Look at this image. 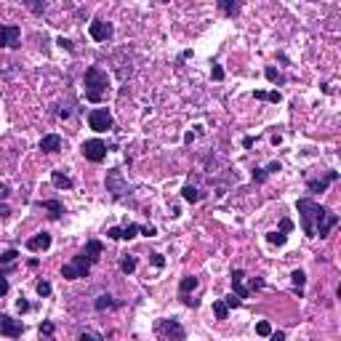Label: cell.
I'll return each mask as SVG.
<instances>
[{"label":"cell","mask_w":341,"mask_h":341,"mask_svg":"<svg viewBox=\"0 0 341 341\" xmlns=\"http://www.w3.org/2000/svg\"><path fill=\"white\" fill-rule=\"evenodd\" d=\"M213 315H216V320H227L229 317V307L224 304V298H216V301H213Z\"/></svg>","instance_id":"24"},{"label":"cell","mask_w":341,"mask_h":341,"mask_svg":"<svg viewBox=\"0 0 341 341\" xmlns=\"http://www.w3.org/2000/svg\"><path fill=\"white\" fill-rule=\"evenodd\" d=\"M296 208H298V216H301L304 235H309V237H328V232L339 224L336 213H331L328 208H322L320 203H315L309 197L296 200Z\"/></svg>","instance_id":"1"},{"label":"cell","mask_w":341,"mask_h":341,"mask_svg":"<svg viewBox=\"0 0 341 341\" xmlns=\"http://www.w3.org/2000/svg\"><path fill=\"white\" fill-rule=\"evenodd\" d=\"M152 264H155V267H163V264H166V259H163L160 253H152Z\"/></svg>","instance_id":"39"},{"label":"cell","mask_w":341,"mask_h":341,"mask_svg":"<svg viewBox=\"0 0 341 341\" xmlns=\"http://www.w3.org/2000/svg\"><path fill=\"white\" fill-rule=\"evenodd\" d=\"M224 304H227V307H229V309H235V307H240V298H237L235 293H229L227 298H224Z\"/></svg>","instance_id":"34"},{"label":"cell","mask_w":341,"mask_h":341,"mask_svg":"<svg viewBox=\"0 0 341 341\" xmlns=\"http://www.w3.org/2000/svg\"><path fill=\"white\" fill-rule=\"evenodd\" d=\"M8 195H11V190H8V187H5V184H0V200H5V197H8Z\"/></svg>","instance_id":"42"},{"label":"cell","mask_w":341,"mask_h":341,"mask_svg":"<svg viewBox=\"0 0 341 341\" xmlns=\"http://www.w3.org/2000/svg\"><path fill=\"white\" fill-rule=\"evenodd\" d=\"M88 125L94 128L96 133H104L115 123H112V115H109L107 109H91V112H88Z\"/></svg>","instance_id":"7"},{"label":"cell","mask_w":341,"mask_h":341,"mask_svg":"<svg viewBox=\"0 0 341 341\" xmlns=\"http://www.w3.org/2000/svg\"><path fill=\"white\" fill-rule=\"evenodd\" d=\"M83 157L85 160H91V163H101L107 157V144L101 142V139H88V142H83Z\"/></svg>","instance_id":"5"},{"label":"cell","mask_w":341,"mask_h":341,"mask_svg":"<svg viewBox=\"0 0 341 341\" xmlns=\"http://www.w3.org/2000/svg\"><path fill=\"white\" fill-rule=\"evenodd\" d=\"M264 75H267V80H269V83H285V77L280 75L275 67H267V70H264Z\"/></svg>","instance_id":"29"},{"label":"cell","mask_w":341,"mask_h":341,"mask_svg":"<svg viewBox=\"0 0 341 341\" xmlns=\"http://www.w3.org/2000/svg\"><path fill=\"white\" fill-rule=\"evenodd\" d=\"M269 341H285V333L283 331H272L269 333Z\"/></svg>","instance_id":"35"},{"label":"cell","mask_w":341,"mask_h":341,"mask_svg":"<svg viewBox=\"0 0 341 341\" xmlns=\"http://www.w3.org/2000/svg\"><path fill=\"white\" fill-rule=\"evenodd\" d=\"M48 248H51V235H48V232H40V235H35V237H29V240H27V251H32V253L48 251Z\"/></svg>","instance_id":"14"},{"label":"cell","mask_w":341,"mask_h":341,"mask_svg":"<svg viewBox=\"0 0 341 341\" xmlns=\"http://www.w3.org/2000/svg\"><path fill=\"white\" fill-rule=\"evenodd\" d=\"M107 190L115 195V200H120L125 192H131V187H128V181L123 179L120 170H109V173H107Z\"/></svg>","instance_id":"9"},{"label":"cell","mask_w":341,"mask_h":341,"mask_svg":"<svg viewBox=\"0 0 341 341\" xmlns=\"http://www.w3.org/2000/svg\"><path fill=\"white\" fill-rule=\"evenodd\" d=\"M139 232H142V227L139 224H128V227H109L107 229V237H112V240H133Z\"/></svg>","instance_id":"12"},{"label":"cell","mask_w":341,"mask_h":341,"mask_svg":"<svg viewBox=\"0 0 341 341\" xmlns=\"http://www.w3.org/2000/svg\"><path fill=\"white\" fill-rule=\"evenodd\" d=\"M256 333H259V336H264V339H269V333H272V325H269L267 320L256 322Z\"/></svg>","instance_id":"30"},{"label":"cell","mask_w":341,"mask_h":341,"mask_svg":"<svg viewBox=\"0 0 341 341\" xmlns=\"http://www.w3.org/2000/svg\"><path fill=\"white\" fill-rule=\"evenodd\" d=\"M38 296H43V298L51 296V283H48V280H40L38 283Z\"/></svg>","instance_id":"32"},{"label":"cell","mask_w":341,"mask_h":341,"mask_svg":"<svg viewBox=\"0 0 341 341\" xmlns=\"http://www.w3.org/2000/svg\"><path fill=\"white\" fill-rule=\"evenodd\" d=\"M155 331L160 333L163 339H168V341H184L187 339V331L181 328L179 320H157Z\"/></svg>","instance_id":"4"},{"label":"cell","mask_w":341,"mask_h":341,"mask_svg":"<svg viewBox=\"0 0 341 341\" xmlns=\"http://www.w3.org/2000/svg\"><path fill=\"white\" fill-rule=\"evenodd\" d=\"M29 8L35 11V14H43V8H46V5H38V3H29Z\"/></svg>","instance_id":"44"},{"label":"cell","mask_w":341,"mask_h":341,"mask_svg":"<svg viewBox=\"0 0 341 341\" xmlns=\"http://www.w3.org/2000/svg\"><path fill=\"white\" fill-rule=\"evenodd\" d=\"M336 179H339V170H331V173H328L325 179H320V181H317V179H309L307 187H309V192H325L328 184H333Z\"/></svg>","instance_id":"15"},{"label":"cell","mask_w":341,"mask_h":341,"mask_svg":"<svg viewBox=\"0 0 341 341\" xmlns=\"http://www.w3.org/2000/svg\"><path fill=\"white\" fill-rule=\"evenodd\" d=\"M291 229H293V221H291V219H283V221H280V229L267 232V243H269V245H285Z\"/></svg>","instance_id":"11"},{"label":"cell","mask_w":341,"mask_h":341,"mask_svg":"<svg viewBox=\"0 0 341 341\" xmlns=\"http://www.w3.org/2000/svg\"><path fill=\"white\" fill-rule=\"evenodd\" d=\"M16 309H19V312H29V301L19 298V301H16Z\"/></svg>","instance_id":"36"},{"label":"cell","mask_w":341,"mask_h":341,"mask_svg":"<svg viewBox=\"0 0 341 341\" xmlns=\"http://www.w3.org/2000/svg\"><path fill=\"white\" fill-rule=\"evenodd\" d=\"M38 336H40V341H56V339H53V322L51 320H43L40 322Z\"/></svg>","instance_id":"22"},{"label":"cell","mask_w":341,"mask_h":341,"mask_svg":"<svg viewBox=\"0 0 341 341\" xmlns=\"http://www.w3.org/2000/svg\"><path fill=\"white\" fill-rule=\"evenodd\" d=\"M115 307V301H112V296H99L96 298V309H99V312H104V309H112Z\"/></svg>","instance_id":"28"},{"label":"cell","mask_w":341,"mask_h":341,"mask_svg":"<svg viewBox=\"0 0 341 341\" xmlns=\"http://www.w3.org/2000/svg\"><path fill=\"white\" fill-rule=\"evenodd\" d=\"M91 259L85 253H77L75 259L70 261V264H64L62 267V277L64 280H80V277H88L91 275Z\"/></svg>","instance_id":"3"},{"label":"cell","mask_w":341,"mask_h":341,"mask_svg":"<svg viewBox=\"0 0 341 341\" xmlns=\"http://www.w3.org/2000/svg\"><path fill=\"white\" fill-rule=\"evenodd\" d=\"M219 5H221V11H224V14H229V16H235L237 11H240V5H237V3H227V0H221Z\"/></svg>","instance_id":"31"},{"label":"cell","mask_w":341,"mask_h":341,"mask_svg":"<svg viewBox=\"0 0 341 341\" xmlns=\"http://www.w3.org/2000/svg\"><path fill=\"white\" fill-rule=\"evenodd\" d=\"M83 83H85V99L99 104L104 101V96L109 94V75L101 67H88L83 75Z\"/></svg>","instance_id":"2"},{"label":"cell","mask_w":341,"mask_h":341,"mask_svg":"<svg viewBox=\"0 0 341 341\" xmlns=\"http://www.w3.org/2000/svg\"><path fill=\"white\" fill-rule=\"evenodd\" d=\"M232 288H235V296L237 298H248V296L253 293V291L245 285V272H243V269H235L232 272Z\"/></svg>","instance_id":"13"},{"label":"cell","mask_w":341,"mask_h":341,"mask_svg":"<svg viewBox=\"0 0 341 341\" xmlns=\"http://www.w3.org/2000/svg\"><path fill=\"white\" fill-rule=\"evenodd\" d=\"M19 46H22V27L0 24V48H19Z\"/></svg>","instance_id":"6"},{"label":"cell","mask_w":341,"mask_h":341,"mask_svg":"<svg viewBox=\"0 0 341 341\" xmlns=\"http://www.w3.org/2000/svg\"><path fill=\"white\" fill-rule=\"evenodd\" d=\"M181 197H184L187 203H197V200H200V192H197V187H192V184H184V190H181Z\"/></svg>","instance_id":"27"},{"label":"cell","mask_w":341,"mask_h":341,"mask_svg":"<svg viewBox=\"0 0 341 341\" xmlns=\"http://www.w3.org/2000/svg\"><path fill=\"white\" fill-rule=\"evenodd\" d=\"M51 181H53V187H59V190H72V187H75V181H72L67 173H62V170H53Z\"/></svg>","instance_id":"18"},{"label":"cell","mask_w":341,"mask_h":341,"mask_svg":"<svg viewBox=\"0 0 341 341\" xmlns=\"http://www.w3.org/2000/svg\"><path fill=\"white\" fill-rule=\"evenodd\" d=\"M40 149L43 152H59L62 149V136L59 133H48V136L40 139Z\"/></svg>","instance_id":"16"},{"label":"cell","mask_w":341,"mask_h":341,"mask_svg":"<svg viewBox=\"0 0 341 341\" xmlns=\"http://www.w3.org/2000/svg\"><path fill=\"white\" fill-rule=\"evenodd\" d=\"M40 208L51 211V219H62V213H64V205L59 203V200H43Z\"/></svg>","instance_id":"20"},{"label":"cell","mask_w":341,"mask_h":341,"mask_svg":"<svg viewBox=\"0 0 341 341\" xmlns=\"http://www.w3.org/2000/svg\"><path fill=\"white\" fill-rule=\"evenodd\" d=\"M142 235H147V237H155V235H157V229L149 224V227H142Z\"/></svg>","instance_id":"40"},{"label":"cell","mask_w":341,"mask_h":341,"mask_svg":"<svg viewBox=\"0 0 341 341\" xmlns=\"http://www.w3.org/2000/svg\"><path fill=\"white\" fill-rule=\"evenodd\" d=\"M136 267H139L136 256H123V259H120V269H123L125 275H133V272H136Z\"/></svg>","instance_id":"23"},{"label":"cell","mask_w":341,"mask_h":341,"mask_svg":"<svg viewBox=\"0 0 341 341\" xmlns=\"http://www.w3.org/2000/svg\"><path fill=\"white\" fill-rule=\"evenodd\" d=\"M24 333L22 320H14L11 315H0V336H8V339H19Z\"/></svg>","instance_id":"10"},{"label":"cell","mask_w":341,"mask_h":341,"mask_svg":"<svg viewBox=\"0 0 341 341\" xmlns=\"http://www.w3.org/2000/svg\"><path fill=\"white\" fill-rule=\"evenodd\" d=\"M291 283H293V291H296L298 296H301V288H304V283H307V275H304L301 269L291 272Z\"/></svg>","instance_id":"25"},{"label":"cell","mask_w":341,"mask_h":341,"mask_svg":"<svg viewBox=\"0 0 341 341\" xmlns=\"http://www.w3.org/2000/svg\"><path fill=\"white\" fill-rule=\"evenodd\" d=\"M80 341H104V339H101V333H96V331H83Z\"/></svg>","instance_id":"33"},{"label":"cell","mask_w":341,"mask_h":341,"mask_svg":"<svg viewBox=\"0 0 341 341\" xmlns=\"http://www.w3.org/2000/svg\"><path fill=\"white\" fill-rule=\"evenodd\" d=\"M16 259H19V251H14V248H11V251H5L3 256H0V275L5 277V272H8V267L14 264Z\"/></svg>","instance_id":"19"},{"label":"cell","mask_w":341,"mask_h":341,"mask_svg":"<svg viewBox=\"0 0 341 341\" xmlns=\"http://www.w3.org/2000/svg\"><path fill=\"white\" fill-rule=\"evenodd\" d=\"M195 288H197V277H181V283H179V293L181 296H187Z\"/></svg>","instance_id":"26"},{"label":"cell","mask_w":341,"mask_h":341,"mask_svg":"<svg viewBox=\"0 0 341 341\" xmlns=\"http://www.w3.org/2000/svg\"><path fill=\"white\" fill-rule=\"evenodd\" d=\"M8 213H11V208H8L5 203H0V219H3V216H8Z\"/></svg>","instance_id":"43"},{"label":"cell","mask_w":341,"mask_h":341,"mask_svg":"<svg viewBox=\"0 0 341 341\" xmlns=\"http://www.w3.org/2000/svg\"><path fill=\"white\" fill-rule=\"evenodd\" d=\"M5 293H8V280L0 275V296H5Z\"/></svg>","instance_id":"37"},{"label":"cell","mask_w":341,"mask_h":341,"mask_svg":"<svg viewBox=\"0 0 341 341\" xmlns=\"http://www.w3.org/2000/svg\"><path fill=\"white\" fill-rule=\"evenodd\" d=\"M213 77H216V80H221V77H224V70L219 64H213Z\"/></svg>","instance_id":"41"},{"label":"cell","mask_w":341,"mask_h":341,"mask_svg":"<svg viewBox=\"0 0 341 341\" xmlns=\"http://www.w3.org/2000/svg\"><path fill=\"white\" fill-rule=\"evenodd\" d=\"M101 251H104V245H101L99 240H88V243H85V251L83 253L91 259V264H96V261L101 259Z\"/></svg>","instance_id":"17"},{"label":"cell","mask_w":341,"mask_h":341,"mask_svg":"<svg viewBox=\"0 0 341 341\" xmlns=\"http://www.w3.org/2000/svg\"><path fill=\"white\" fill-rule=\"evenodd\" d=\"M88 35L94 38L96 43H107L109 38L115 35V27L109 22H104V19H94L88 24Z\"/></svg>","instance_id":"8"},{"label":"cell","mask_w":341,"mask_h":341,"mask_svg":"<svg viewBox=\"0 0 341 341\" xmlns=\"http://www.w3.org/2000/svg\"><path fill=\"white\" fill-rule=\"evenodd\" d=\"M56 43H59V46H62V48H67V51H75V46H72V43L67 40V38H59Z\"/></svg>","instance_id":"38"},{"label":"cell","mask_w":341,"mask_h":341,"mask_svg":"<svg viewBox=\"0 0 341 341\" xmlns=\"http://www.w3.org/2000/svg\"><path fill=\"white\" fill-rule=\"evenodd\" d=\"M253 96L259 101H272V104H280V101H283V94H280V91H256Z\"/></svg>","instance_id":"21"}]
</instances>
